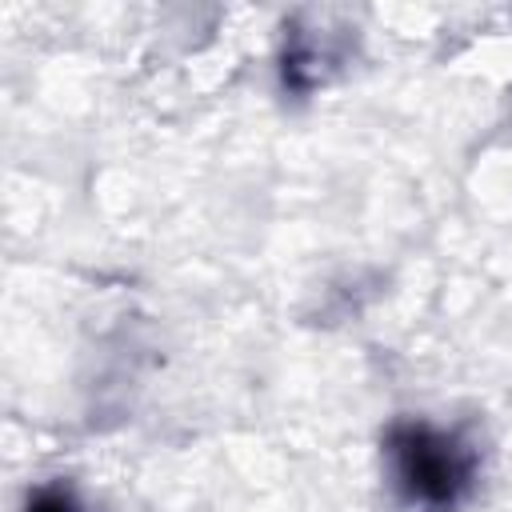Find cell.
I'll return each instance as SVG.
<instances>
[{
  "instance_id": "6da1fadb",
  "label": "cell",
  "mask_w": 512,
  "mask_h": 512,
  "mask_svg": "<svg viewBox=\"0 0 512 512\" xmlns=\"http://www.w3.org/2000/svg\"><path fill=\"white\" fill-rule=\"evenodd\" d=\"M396 460H400V480L424 504H452L460 484L468 480V464L456 452V444L424 428H408L396 440Z\"/></svg>"
},
{
  "instance_id": "7a4b0ae2",
  "label": "cell",
  "mask_w": 512,
  "mask_h": 512,
  "mask_svg": "<svg viewBox=\"0 0 512 512\" xmlns=\"http://www.w3.org/2000/svg\"><path fill=\"white\" fill-rule=\"evenodd\" d=\"M36 512H72V504H68L64 496H44V500L36 504Z\"/></svg>"
}]
</instances>
